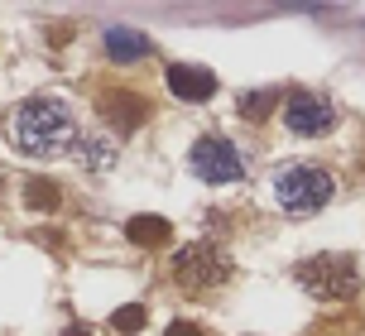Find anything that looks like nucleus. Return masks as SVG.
Wrapping results in <instances>:
<instances>
[{
  "label": "nucleus",
  "mask_w": 365,
  "mask_h": 336,
  "mask_svg": "<svg viewBox=\"0 0 365 336\" xmlns=\"http://www.w3.org/2000/svg\"><path fill=\"white\" fill-rule=\"evenodd\" d=\"M5 135H10L15 149L48 159V154H63V149L77 145V120L63 101H53V96H29V101H19L15 111H10Z\"/></svg>",
  "instance_id": "nucleus-1"
},
{
  "label": "nucleus",
  "mask_w": 365,
  "mask_h": 336,
  "mask_svg": "<svg viewBox=\"0 0 365 336\" xmlns=\"http://www.w3.org/2000/svg\"><path fill=\"white\" fill-rule=\"evenodd\" d=\"M274 202L284 206L289 216H312V211H322V206L336 197V183H331V173L312 164H289L274 173Z\"/></svg>",
  "instance_id": "nucleus-2"
},
{
  "label": "nucleus",
  "mask_w": 365,
  "mask_h": 336,
  "mask_svg": "<svg viewBox=\"0 0 365 336\" xmlns=\"http://www.w3.org/2000/svg\"><path fill=\"white\" fill-rule=\"evenodd\" d=\"M293 279L317 303H341L361 293V269H356L351 255H312V260H303L293 269Z\"/></svg>",
  "instance_id": "nucleus-3"
},
{
  "label": "nucleus",
  "mask_w": 365,
  "mask_h": 336,
  "mask_svg": "<svg viewBox=\"0 0 365 336\" xmlns=\"http://www.w3.org/2000/svg\"><path fill=\"white\" fill-rule=\"evenodd\" d=\"M168 274H173V283L187 288V293H212V288H221V283L231 279V255L212 241H192L173 255Z\"/></svg>",
  "instance_id": "nucleus-4"
},
{
  "label": "nucleus",
  "mask_w": 365,
  "mask_h": 336,
  "mask_svg": "<svg viewBox=\"0 0 365 336\" xmlns=\"http://www.w3.org/2000/svg\"><path fill=\"white\" fill-rule=\"evenodd\" d=\"M187 164H192V173H197L202 183H240L245 178V159H240V149L231 145V140H217V135H202L197 145H192V154H187Z\"/></svg>",
  "instance_id": "nucleus-5"
},
{
  "label": "nucleus",
  "mask_w": 365,
  "mask_h": 336,
  "mask_svg": "<svg viewBox=\"0 0 365 336\" xmlns=\"http://www.w3.org/2000/svg\"><path fill=\"white\" fill-rule=\"evenodd\" d=\"M284 125H289L293 135H327L331 125H336V111H331L327 96H312V92H289L284 96Z\"/></svg>",
  "instance_id": "nucleus-6"
},
{
  "label": "nucleus",
  "mask_w": 365,
  "mask_h": 336,
  "mask_svg": "<svg viewBox=\"0 0 365 336\" xmlns=\"http://www.w3.org/2000/svg\"><path fill=\"white\" fill-rule=\"evenodd\" d=\"M96 111L106 115L110 125L120 135H135L140 125L149 120V101L140 92H125V87H115V92H101V101H96Z\"/></svg>",
  "instance_id": "nucleus-7"
},
{
  "label": "nucleus",
  "mask_w": 365,
  "mask_h": 336,
  "mask_svg": "<svg viewBox=\"0 0 365 336\" xmlns=\"http://www.w3.org/2000/svg\"><path fill=\"white\" fill-rule=\"evenodd\" d=\"M168 92L182 96V101H212V92H217V73L212 68H197V63H173L164 73Z\"/></svg>",
  "instance_id": "nucleus-8"
},
{
  "label": "nucleus",
  "mask_w": 365,
  "mask_h": 336,
  "mask_svg": "<svg viewBox=\"0 0 365 336\" xmlns=\"http://www.w3.org/2000/svg\"><path fill=\"white\" fill-rule=\"evenodd\" d=\"M101 43H106L110 63H140V58H149V38L140 29H125V24H110L101 34Z\"/></svg>",
  "instance_id": "nucleus-9"
},
{
  "label": "nucleus",
  "mask_w": 365,
  "mask_h": 336,
  "mask_svg": "<svg viewBox=\"0 0 365 336\" xmlns=\"http://www.w3.org/2000/svg\"><path fill=\"white\" fill-rule=\"evenodd\" d=\"M125 236H130L135 245H164L168 236H173V226H168L164 216H154V211H145V216H130Z\"/></svg>",
  "instance_id": "nucleus-10"
},
{
  "label": "nucleus",
  "mask_w": 365,
  "mask_h": 336,
  "mask_svg": "<svg viewBox=\"0 0 365 336\" xmlns=\"http://www.w3.org/2000/svg\"><path fill=\"white\" fill-rule=\"evenodd\" d=\"M269 106H284V96L279 92H245L240 96V115H245V120H264Z\"/></svg>",
  "instance_id": "nucleus-11"
},
{
  "label": "nucleus",
  "mask_w": 365,
  "mask_h": 336,
  "mask_svg": "<svg viewBox=\"0 0 365 336\" xmlns=\"http://www.w3.org/2000/svg\"><path fill=\"white\" fill-rule=\"evenodd\" d=\"M77 159H82V168H110L115 164V154H110L106 140H82V145H77Z\"/></svg>",
  "instance_id": "nucleus-12"
},
{
  "label": "nucleus",
  "mask_w": 365,
  "mask_h": 336,
  "mask_svg": "<svg viewBox=\"0 0 365 336\" xmlns=\"http://www.w3.org/2000/svg\"><path fill=\"white\" fill-rule=\"evenodd\" d=\"M24 197H29V206H38V211H48V206H58V187L48 183V178H34Z\"/></svg>",
  "instance_id": "nucleus-13"
},
{
  "label": "nucleus",
  "mask_w": 365,
  "mask_h": 336,
  "mask_svg": "<svg viewBox=\"0 0 365 336\" xmlns=\"http://www.w3.org/2000/svg\"><path fill=\"white\" fill-rule=\"evenodd\" d=\"M110 327H115V332H140V327H145V308H140V303H135V308H120V313H115V317H110Z\"/></svg>",
  "instance_id": "nucleus-14"
},
{
  "label": "nucleus",
  "mask_w": 365,
  "mask_h": 336,
  "mask_svg": "<svg viewBox=\"0 0 365 336\" xmlns=\"http://www.w3.org/2000/svg\"><path fill=\"white\" fill-rule=\"evenodd\" d=\"M164 336H207V332H202L197 322H168V332H164Z\"/></svg>",
  "instance_id": "nucleus-15"
},
{
  "label": "nucleus",
  "mask_w": 365,
  "mask_h": 336,
  "mask_svg": "<svg viewBox=\"0 0 365 336\" xmlns=\"http://www.w3.org/2000/svg\"><path fill=\"white\" fill-rule=\"evenodd\" d=\"M63 336H96V332H91V327H68Z\"/></svg>",
  "instance_id": "nucleus-16"
}]
</instances>
